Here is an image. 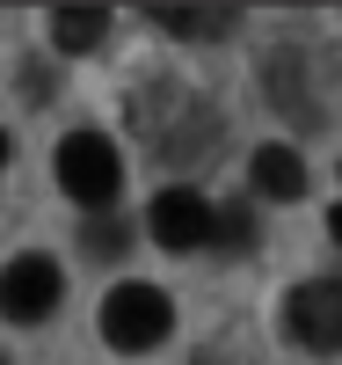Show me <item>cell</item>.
<instances>
[{
    "instance_id": "obj_1",
    "label": "cell",
    "mask_w": 342,
    "mask_h": 365,
    "mask_svg": "<svg viewBox=\"0 0 342 365\" xmlns=\"http://www.w3.org/2000/svg\"><path fill=\"white\" fill-rule=\"evenodd\" d=\"M262 88L299 132H328L335 103H342V58L321 37H277L269 66H262Z\"/></svg>"
},
{
    "instance_id": "obj_2",
    "label": "cell",
    "mask_w": 342,
    "mask_h": 365,
    "mask_svg": "<svg viewBox=\"0 0 342 365\" xmlns=\"http://www.w3.org/2000/svg\"><path fill=\"white\" fill-rule=\"evenodd\" d=\"M168 336H175V307H168L161 285L124 278L102 292V344L109 351H161Z\"/></svg>"
},
{
    "instance_id": "obj_3",
    "label": "cell",
    "mask_w": 342,
    "mask_h": 365,
    "mask_svg": "<svg viewBox=\"0 0 342 365\" xmlns=\"http://www.w3.org/2000/svg\"><path fill=\"white\" fill-rule=\"evenodd\" d=\"M58 190H66L73 205H109L124 190V154H117V139L102 132H66L58 139Z\"/></svg>"
},
{
    "instance_id": "obj_4",
    "label": "cell",
    "mask_w": 342,
    "mask_h": 365,
    "mask_svg": "<svg viewBox=\"0 0 342 365\" xmlns=\"http://www.w3.org/2000/svg\"><path fill=\"white\" fill-rule=\"evenodd\" d=\"M146 234L161 241L168 256H190V249H204L211 234H219V212H211L197 190H182V182H168L161 197L146 205Z\"/></svg>"
},
{
    "instance_id": "obj_5",
    "label": "cell",
    "mask_w": 342,
    "mask_h": 365,
    "mask_svg": "<svg viewBox=\"0 0 342 365\" xmlns=\"http://www.w3.org/2000/svg\"><path fill=\"white\" fill-rule=\"evenodd\" d=\"M58 299H66V278H58L51 256H8L0 263V314L8 322H44Z\"/></svg>"
},
{
    "instance_id": "obj_6",
    "label": "cell",
    "mask_w": 342,
    "mask_h": 365,
    "mask_svg": "<svg viewBox=\"0 0 342 365\" xmlns=\"http://www.w3.org/2000/svg\"><path fill=\"white\" fill-rule=\"evenodd\" d=\"M284 329L306 351H342V278H306L284 299Z\"/></svg>"
},
{
    "instance_id": "obj_7",
    "label": "cell",
    "mask_w": 342,
    "mask_h": 365,
    "mask_svg": "<svg viewBox=\"0 0 342 365\" xmlns=\"http://www.w3.org/2000/svg\"><path fill=\"white\" fill-rule=\"evenodd\" d=\"M255 190L262 197H277V205H292V197H306V161L292 154V146H255Z\"/></svg>"
},
{
    "instance_id": "obj_8",
    "label": "cell",
    "mask_w": 342,
    "mask_h": 365,
    "mask_svg": "<svg viewBox=\"0 0 342 365\" xmlns=\"http://www.w3.org/2000/svg\"><path fill=\"white\" fill-rule=\"evenodd\" d=\"M102 37H109V8H58L51 15V44L66 51V58L73 51H95Z\"/></svg>"
},
{
    "instance_id": "obj_9",
    "label": "cell",
    "mask_w": 342,
    "mask_h": 365,
    "mask_svg": "<svg viewBox=\"0 0 342 365\" xmlns=\"http://www.w3.org/2000/svg\"><path fill=\"white\" fill-rule=\"evenodd\" d=\"M153 22H161L168 37H233L240 8H153Z\"/></svg>"
},
{
    "instance_id": "obj_10",
    "label": "cell",
    "mask_w": 342,
    "mask_h": 365,
    "mask_svg": "<svg viewBox=\"0 0 342 365\" xmlns=\"http://www.w3.org/2000/svg\"><path fill=\"white\" fill-rule=\"evenodd\" d=\"M80 249L95 256V263L124 256V249H132V220H87V227H80Z\"/></svg>"
},
{
    "instance_id": "obj_11",
    "label": "cell",
    "mask_w": 342,
    "mask_h": 365,
    "mask_svg": "<svg viewBox=\"0 0 342 365\" xmlns=\"http://www.w3.org/2000/svg\"><path fill=\"white\" fill-rule=\"evenodd\" d=\"M211 241H219V249H255V220H247V205H219V234H211Z\"/></svg>"
},
{
    "instance_id": "obj_12",
    "label": "cell",
    "mask_w": 342,
    "mask_h": 365,
    "mask_svg": "<svg viewBox=\"0 0 342 365\" xmlns=\"http://www.w3.org/2000/svg\"><path fill=\"white\" fill-rule=\"evenodd\" d=\"M328 234H335V241H342V205H335V212H328Z\"/></svg>"
},
{
    "instance_id": "obj_13",
    "label": "cell",
    "mask_w": 342,
    "mask_h": 365,
    "mask_svg": "<svg viewBox=\"0 0 342 365\" xmlns=\"http://www.w3.org/2000/svg\"><path fill=\"white\" fill-rule=\"evenodd\" d=\"M0 168H8V132H0Z\"/></svg>"
},
{
    "instance_id": "obj_14",
    "label": "cell",
    "mask_w": 342,
    "mask_h": 365,
    "mask_svg": "<svg viewBox=\"0 0 342 365\" xmlns=\"http://www.w3.org/2000/svg\"><path fill=\"white\" fill-rule=\"evenodd\" d=\"M197 365H219V358H197Z\"/></svg>"
},
{
    "instance_id": "obj_15",
    "label": "cell",
    "mask_w": 342,
    "mask_h": 365,
    "mask_svg": "<svg viewBox=\"0 0 342 365\" xmlns=\"http://www.w3.org/2000/svg\"><path fill=\"white\" fill-rule=\"evenodd\" d=\"M0 365H8V358H0Z\"/></svg>"
}]
</instances>
